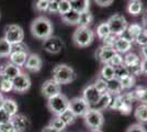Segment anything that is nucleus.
Returning <instances> with one entry per match:
<instances>
[{
  "instance_id": "obj_35",
  "label": "nucleus",
  "mask_w": 147,
  "mask_h": 132,
  "mask_svg": "<svg viewBox=\"0 0 147 132\" xmlns=\"http://www.w3.org/2000/svg\"><path fill=\"white\" fill-rule=\"evenodd\" d=\"M121 84H122L123 90H129L135 86L136 84V78L133 75H129L121 79Z\"/></svg>"
},
{
  "instance_id": "obj_42",
  "label": "nucleus",
  "mask_w": 147,
  "mask_h": 132,
  "mask_svg": "<svg viewBox=\"0 0 147 132\" xmlns=\"http://www.w3.org/2000/svg\"><path fill=\"white\" fill-rule=\"evenodd\" d=\"M108 64H110L112 65L113 67H115V66H119V65H122L123 64V54H120V53H115L113 57L110 60V62Z\"/></svg>"
},
{
  "instance_id": "obj_21",
  "label": "nucleus",
  "mask_w": 147,
  "mask_h": 132,
  "mask_svg": "<svg viewBox=\"0 0 147 132\" xmlns=\"http://www.w3.org/2000/svg\"><path fill=\"white\" fill-rule=\"evenodd\" d=\"M134 117L141 125H147V105L140 104L134 110Z\"/></svg>"
},
{
  "instance_id": "obj_4",
  "label": "nucleus",
  "mask_w": 147,
  "mask_h": 132,
  "mask_svg": "<svg viewBox=\"0 0 147 132\" xmlns=\"http://www.w3.org/2000/svg\"><path fill=\"white\" fill-rule=\"evenodd\" d=\"M69 107V99L64 94H58L47 99V108L54 116H59Z\"/></svg>"
},
{
  "instance_id": "obj_44",
  "label": "nucleus",
  "mask_w": 147,
  "mask_h": 132,
  "mask_svg": "<svg viewBox=\"0 0 147 132\" xmlns=\"http://www.w3.org/2000/svg\"><path fill=\"white\" fill-rule=\"evenodd\" d=\"M126 132H147L146 128L144 127V125L141 123H134V125H131V126L126 129Z\"/></svg>"
},
{
  "instance_id": "obj_10",
  "label": "nucleus",
  "mask_w": 147,
  "mask_h": 132,
  "mask_svg": "<svg viewBox=\"0 0 147 132\" xmlns=\"http://www.w3.org/2000/svg\"><path fill=\"white\" fill-rule=\"evenodd\" d=\"M41 93L45 98H51L53 96L61 94V85L57 83L54 78H49L45 81L41 87Z\"/></svg>"
},
{
  "instance_id": "obj_23",
  "label": "nucleus",
  "mask_w": 147,
  "mask_h": 132,
  "mask_svg": "<svg viewBox=\"0 0 147 132\" xmlns=\"http://www.w3.org/2000/svg\"><path fill=\"white\" fill-rule=\"evenodd\" d=\"M126 10L131 16L137 17L143 12V3L141 0H129Z\"/></svg>"
},
{
  "instance_id": "obj_15",
  "label": "nucleus",
  "mask_w": 147,
  "mask_h": 132,
  "mask_svg": "<svg viewBox=\"0 0 147 132\" xmlns=\"http://www.w3.org/2000/svg\"><path fill=\"white\" fill-rule=\"evenodd\" d=\"M11 122L13 123V126L18 132H24L31 126L29 118L24 114H20V113H17L16 116H13Z\"/></svg>"
},
{
  "instance_id": "obj_18",
  "label": "nucleus",
  "mask_w": 147,
  "mask_h": 132,
  "mask_svg": "<svg viewBox=\"0 0 147 132\" xmlns=\"http://www.w3.org/2000/svg\"><path fill=\"white\" fill-rule=\"evenodd\" d=\"M143 30H144V29H143V26H142L141 24H138V23H131V24H129V26H127L126 31L124 32L121 37L127 39V40H129V41L133 43L135 41V39H136V37H137Z\"/></svg>"
},
{
  "instance_id": "obj_48",
  "label": "nucleus",
  "mask_w": 147,
  "mask_h": 132,
  "mask_svg": "<svg viewBox=\"0 0 147 132\" xmlns=\"http://www.w3.org/2000/svg\"><path fill=\"white\" fill-rule=\"evenodd\" d=\"M58 6H59V0H49L47 11L49 13H58Z\"/></svg>"
},
{
  "instance_id": "obj_50",
  "label": "nucleus",
  "mask_w": 147,
  "mask_h": 132,
  "mask_svg": "<svg viewBox=\"0 0 147 132\" xmlns=\"http://www.w3.org/2000/svg\"><path fill=\"white\" fill-rule=\"evenodd\" d=\"M114 0H94V2L98 5L99 7H102V8H105V7H110L112 3H113Z\"/></svg>"
},
{
  "instance_id": "obj_1",
  "label": "nucleus",
  "mask_w": 147,
  "mask_h": 132,
  "mask_svg": "<svg viewBox=\"0 0 147 132\" xmlns=\"http://www.w3.org/2000/svg\"><path fill=\"white\" fill-rule=\"evenodd\" d=\"M30 30L32 35L37 40H45L53 35L54 26L51 20L44 16H40L32 21L30 25Z\"/></svg>"
},
{
  "instance_id": "obj_36",
  "label": "nucleus",
  "mask_w": 147,
  "mask_h": 132,
  "mask_svg": "<svg viewBox=\"0 0 147 132\" xmlns=\"http://www.w3.org/2000/svg\"><path fill=\"white\" fill-rule=\"evenodd\" d=\"M49 126L53 127L54 129H56V130H58V131H61V132L64 131V130L66 129V127H67L66 125H65V122H64L58 116H55L53 119L51 120Z\"/></svg>"
},
{
  "instance_id": "obj_20",
  "label": "nucleus",
  "mask_w": 147,
  "mask_h": 132,
  "mask_svg": "<svg viewBox=\"0 0 147 132\" xmlns=\"http://www.w3.org/2000/svg\"><path fill=\"white\" fill-rule=\"evenodd\" d=\"M2 67H3V76H5V78L11 79V81L22 73L21 67H19V66H17V65H14L12 63L6 64Z\"/></svg>"
},
{
  "instance_id": "obj_49",
  "label": "nucleus",
  "mask_w": 147,
  "mask_h": 132,
  "mask_svg": "<svg viewBox=\"0 0 147 132\" xmlns=\"http://www.w3.org/2000/svg\"><path fill=\"white\" fill-rule=\"evenodd\" d=\"M11 119H12V117L7 112L6 110H3L2 108H0V125L9 122V121H11Z\"/></svg>"
},
{
  "instance_id": "obj_16",
  "label": "nucleus",
  "mask_w": 147,
  "mask_h": 132,
  "mask_svg": "<svg viewBox=\"0 0 147 132\" xmlns=\"http://www.w3.org/2000/svg\"><path fill=\"white\" fill-rule=\"evenodd\" d=\"M112 99H113V96H112L110 93H108V91L102 93L101 96H100V98L98 99V101H97V102H96L91 108L97 109V110H100V111L105 110V109L110 108Z\"/></svg>"
},
{
  "instance_id": "obj_53",
  "label": "nucleus",
  "mask_w": 147,
  "mask_h": 132,
  "mask_svg": "<svg viewBox=\"0 0 147 132\" xmlns=\"http://www.w3.org/2000/svg\"><path fill=\"white\" fill-rule=\"evenodd\" d=\"M42 132H61V131L56 130V129H54L53 127H51V126L49 125V126H46L45 128H43V130H42Z\"/></svg>"
},
{
  "instance_id": "obj_54",
  "label": "nucleus",
  "mask_w": 147,
  "mask_h": 132,
  "mask_svg": "<svg viewBox=\"0 0 147 132\" xmlns=\"http://www.w3.org/2000/svg\"><path fill=\"white\" fill-rule=\"evenodd\" d=\"M143 24L145 26V29L147 28V12L144 14V17H143Z\"/></svg>"
},
{
  "instance_id": "obj_34",
  "label": "nucleus",
  "mask_w": 147,
  "mask_h": 132,
  "mask_svg": "<svg viewBox=\"0 0 147 132\" xmlns=\"http://www.w3.org/2000/svg\"><path fill=\"white\" fill-rule=\"evenodd\" d=\"M129 75H131L129 72V68H127L124 64L114 67V76H115V78H117V79L121 81L124 77H126V76H129Z\"/></svg>"
},
{
  "instance_id": "obj_30",
  "label": "nucleus",
  "mask_w": 147,
  "mask_h": 132,
  "mask_svg": "<svg viewBox=\"0 0 147 132\" xmlns=\"http://www.w3.org/2000/svg\"><path fill=\"white\" fill-rule=\"evenodd\" d=\"M93 22V14H92L89 10L85 11V12L80 13L79 22H78V26H84V28H89Z\"/></svg>"
},
{
  "instance_id": "obj_19",
  "label": "nucleus",
  "mask_w": 147,
  "mask_h": 132,
  "mask_svg": "<svg viewBox=\"0 0 147 132\" xmlns=\"http://www.w3.org/2000/svg\"><path fill=\"white\" fill-rule=\"evenodd\" d=\"M28 55H29L28 52H11V54L9 55V61L10 63L21 67V66H24Z\"/></svg>"
},
{
  "instance_id": "obj_40",
  "label": "nucleus",
  "mask_w": 147,
  "mask_h": 132,
  "mask_svg": "<svg viewBox=\"0 0 147 132\" xmlns=\"http://www.w3.org/2000/svg\"><path fill=\"white\" fill-rule=\"evenodd\" d=\"M93 86L98 89L99 91L102 94V93H105L107 91V86H108V83L107 81H104L103 78H101V77H98L94 83H93Z\"/></svg>"
},
{
  "instance_id": "obj_51",
  "label": "nucleus",
  "mask_w": 147,
  "mask_h": 132,
  "mask_svg": "<svg viewBox=\"0 0 147 132\" xmlns=\"http://www.w3.org/2000/svg\"><path fill=\"white\" fill-rule=\"evenodd\" d=\"M141 66H142V70H143V74L147 75V58H142Z\"/></svg>"
},
{
  "instance_id": "obj_29",
  "label": "nucleus",
  "mask_w": 147,
  "mask_h": 132,
  "mask_svg": "<svg viewBox=\"0 0 147 132\" xmlns=\"http://www.w3.org/2000/svg\"><path fill=\"white\" fill-rule=\"evenodd\" d=\"M94 34H97L98 39H100V40H103V39H105L108 35H110L111 31H110V28H109L108 22L105 21V22L99 23V24L97 25V28H96Z\"/></svg>"
},
{
  "instance_id": "obj_13",
  "label": "nucleus",
  "mask_w": 147,
  "mask_h": 132,
  "mask_svg": "<svg viewBox=\"0 0 147 132\" xmlns=\"http://www.w3.org/2000/svg\"><path fill=\"white\" fill-rule=\"evenodd\" d=\"M115 53H117V51L114 50V47L102 44L96 51V58L102 64H108Z\"/></svg>"
},
{
  "instance_id": "obj_57",
  "label": "nucleus",
  "mask_w": 147,
  "mask_h": 132,
  "mask_svg": "<svg viewBox=\"0 0 147 132\" xmlns=\"http://www.w3.org/2000/svg\"><path fill=\"white\" fill-rule=\"evenodd\" d=\"M90 132H103L102 130H92V131H90Z\"/></svg>"
},
{
  "instance_id": "obj_11",
  "label": "nucleus",
  "mask_w": 147,
  "mask_h": 132,
  "mask_svg": "<svg viewBox=\"0 0 147 132\" xmlns=\"http://www.w3.org/2000/svg\"><path fill=\"white\" fill-rule=\"evenodd\" d=\"M12 84H13V90L17 91V93L22 94V93H25V91H28L30 89L31 78L26 73H21L16 78H13Z\"/></svg>"
},
{
  "instance_id": "obj_25",
  "label": "nucleus",
  "mask_w": 147,
  "mask_h": 132,
  "mask_svg": "<svg viewBox=\"0 0 147 132\" xmlns=\"http://www.w3.org/2000/svg\"><path fill=\"white\" fill-rule=\"evenodd\" d=\"M71 3L73 10L77 12H85L88 11L90 8V0H69Z\"/></svg>"
},
{
  "instance_id": "obj_33",
  "label": "nucleus",
  "mask_w": 147,
  "mask_h": 132,
  "mask_svg": "<svg viewBox=\"0 0 147 132\" xmlns=\"http://www.w3.org/2000/svg\"><path fill=\"white\" fill-rule=\"evenodd\" d=\"M12 52L11 44L5 38H0V57H9Z\"/></svg>"
},
{
  "instance_id": "obj_31",
  "label": "nucleus",
  "mask_w": 147,
  "mask_h": 132,
  "mask_svg": "<svg viewBox=\"0 0 147 132\" xmlns=\"http://www.w3.org/2000/svg\"><path fill=\"white\" fill-rule=\"evenodd\" d=\"M136 101H140L141 104H146L147 105V86H136L134 90Z\"/></svg>"
},
{
  "instance_id": "obj_47",
  "label": "nucleus",
  "mask_w": 147,
  "mask_h": 132,
  "mask_svg": "<svg viewBox=\"0 0 147 132\" xmlns=\"http://www.w3.org/2000/svg\"><path fill=\"white\" fill-rule=\"evenodd\" d=\"M117 38H119L117 35H114V34L111 33L110 35H108L107 38L102 40V43H103V45H108V46H112V47H113Z\"/></svg>"
},
{
  "instance_id": "obj_9",
  "label": "nucleus",
  "mask_w": 147,
  "mask_h": 132,
  "mask_svg": "<svg viewBox=\"0 0 147 132\" xmlns=\"http://www.w3.org/2000/svg\"><path fill=\"white\" fill-rule=\"evenodd\" d=\"M64 46L65 44L63 42V40L59 37H55V35H51L49 38L45 39L43 41L44 51L49 54H59L64 49Z\"/></svg>"
},
{
  "instance_id": "obj_52",
  "label": "nucleus",
  "mask_w": 147,
  "mask_h": 132,
  "mask_svg": "<svg viewBox=\"0 0 147 132\" xmlns=\"http://www.w3.org/2000/svg\"><path fill=\"white\" fill-rule=\"evenodd\" d=\"M141 58H147V44L141 46Z\"/></svg>"
},
{
  "instance_id": "obj_3",
  "label": "nucleus",
  "mask_w": 147,
  "mask_h": 132,
  "mask_svg": "<svg viewBox=\"0 0 147 132\" xmlns=\"http://www.w3.org/2000/svg\"><path fill=\"white\" fill-rule=\"evenodd\" d=\"M94 31L90 28L78 26L73 33V42L78 47H87L94 41Z\"/></svg>"
},
{
  "instance_id": "obj_14",
  "label": "nucleus",
  "mask_w": 147,
  "mask_h": 132,
  "mask_svg": "<svg viewBox=\"0 0 147 132\" xmlns=\"http://www.w3.org/2000/svg\"><path fill=\"white\" fill-rule=\"evenodd\" d=\"M100 96H101V93L93 86V84L86 86V87L84 88V90H82V97L90 105V107H92L98 101Z\"/></svg>"
},
{
  "instance_id": "obj_27",
  "label": "nucleus",
  "mask_w": 147,
  "mask_h": 132,
  "mask_svg": "<svg viewBox=\"0 0 147 132\" xmlns=\"http://www.w3.org/2000/svg\"><path fill=\"white\" fill-rule=\"evenodd\" d=\"M99 77L103 78L104 81H111L113 78H115L114 76V67L110 64H103V66L101 67L99 72Z\"/></svg>"
},
{
  "instance_id": "obj_38",
  "label": "nucleus",
  "mask_w": 147,
  "mask_h": 132,
  "mask_svg": "<svg viewBox=\"0 0 147 132\" xmlns=\"http://www.w3.org/2000/svg\"><path fill=\"white\" fill-rule=\"evenodd\" d=\"M70 10H73L71 3L69 0H59V6H58V13L63 16L65 13L69 12Z\"/></svg>"
},
{
  "instance_id": "obj_6",
  "label": "nucleus",
  "mask_w": 147,
  "mask_h": 132,
  "mask_svg": "<svg viewBox=\"0 0 147 132\" xmlns=\"http://www.w3.org/2000/svg\"><path fill=\"white\" fill-rule=\"evenodd\" d=\"M107 22L109 24L111 33L114 35H117V37H121L129 26L127 20L125 19V17H123L122 14H119V13L111 16L110 18L107 20Z\"/></svg>"
},
{
  "instance_id": "obj_2",
  "label": "nucleus",
  "mask_w": 147,
  "mask_h": 132,
  "mask_svg": "<svg viewBox=\"0 0 147 132\" xmlns=\"http://www.w3.org/2000/svg\"><path fill=\"white\" fill-rule=\"evenodd\" d=\"M52 76V78H54L61 85H67L77 78V73L71 66L67 64H58L53 68Z\"/></svg>"
},
{
  "instance_id": "obj_8",
  "label": "nucleus",
  "mask_w": 147,
  "mask_h": 132,
  "mask_svg": "<svg viewBox=\"0 0 147 132\" xmlns=\"http://www.w3.org/2000/svg\"><path fill=\"white\" fill-rule=\"evenodd\" d=\"M68 108H69L77 117H84L91 107H90V105L84 99V97L80 96V97H74L73 99H70V100H69V107Z\"/></svg>"
},
{
  "instance_id": "obj_24",
  "label": "nucleus",
  "mask_w": 147,
  "mask_h": 132,
  "mask_svg": "<svg viewBox=\"0 0 147 132\" xmlns=\"http://www.w3.org/2000/svg\"><path fill=\"white\" fill-rule=\"evenodd\" d=\"M61 20L65 24L68 25H78V22H79V17H80V13L75 11V10H70L69 12L65 13L61 16Z\"/></svg>"
},
{
  "instance_id": "obj_32",
  "label": "nucleus",
  "mask_w": 147,
  "mask_h": 132,
  "mask_svg": "<svg viewBox=\"0 0 147 132\" xmlns=\"http://www.w3.org/2000/svg\"><path fill=\"white\" fill-rule=\"evenodd\" d=\"M58 117L65 122L66 126H70V125L75 123V121H76V119H77V116H76L69 108L66 109L64 112H61Z\"/></svg>"
},
{
  "instance_id": "obj_22",
  "label": "nucleus",
  "mask_w": 147,
  "mask_h": 132,
  "mask_svg": "<svg viewBox=\"0 0 147 132\" xmlns=\"http://www.w3.org/2000/svg\"><path fill=\"white\" fill-rule=\"evenodd\" d=\"M108 86H107V91L110 93L112 96H117L123 93V87L121 81L117 78H113L111 81H108Z\"/></svg>"
},
{
  "instance_id": "obj_41",
  "label": "nucleus",
  "mask_w": 147,
  "mask_h": 132,
  "mask_svg": "<svg viewBox=\"0 0 147 132\" xmlns=\"http://www.w3.org/2000/svg\"><path fill=\"white\" fill-rule=\"evenodd\" d=\"M134 42L137 44L138 46H144V45H146L147 44V33L145 32V30H143V31L136 37Z\"/></svg>"
},
{
  "instance_id": "obj_56",
  "label": "nucleus",
  "mask_w": 147,
  "mask_h": 132,
  "mask_svg": "<svg viewBox=\"0 0 147 132\" xmlns=\"http://www.w3.org/2000/svg\"><path fill=\"white\" fill-rule=\"evenodd\" d=\"M3 100H5V97H3L2 93L0 91V108H2V104H3Z\"/></svg>"
},
{
  "instance_id": "obj_39",
  "label": "nucleus",
  "mask_w": 147,
  "mask_h": 132,
  "mask_svg": "<svg viewBox=\"0 0 147 132\" xmlns=\"http://www.w3.org/2000/svg\"><path fill=\"white\" fill-rule=\"evenodd\" d=\"M11 90H13L12 81L8 79V78H3L0 82V91L1 93H10Z\"/></svg>"
},
{
  "instance_id": "obj_58",
  "label": "nucleus",
  "mask_w": 147,
  "mask_h": 132,
  "mask_svg": "<svg viewBox=\"0 0 147 132\" xmlns=\"http://www.w3.org/2000/svg\"><path fill=\"white\" fill-rule=\"evenodd\" d=\"M144 30H145V32L147 33V28H146V29H144Z\"/></svg>"
},
{
  "instance_id": "obj_37",
  "label": "nucleus",
  "mask_w": 147,
  "mask_h": 132,
  "mask_svg": "<svg viewBox=\"0 0 147 132\" xmlns=\"http://www.w3.org/2000/svg\"><path fill=\"white\" fill-rule=\"evenodd\" d=\"M49 5V0H34V10L37 12H46Z\"/></svg>"
},
{
  "instance_id": "obj_7",
  "label": "nucleus",
  "mask_w": 147,
  "mask_h": 132,
  "mask_svg": "<svg viewBox=\"0 0 147 132\" xmlns=\"http://www.w3.org/2000/svg\"><path fill=\"white\" fill-rule=\"evenodd\" d=\"M7 41L10 44L22 42L24 39V31L18 24H9L5 29V37Z\"/></svg>"
},
{
  "instance_id": "obj_12",
  "label": "nucleus",
  "mask_w": 147,
  "mask_h": 132,
  "mask_svg": "<svg viewBox=\"0 0 147 132\" xmlns=\"http://www.w3.org/2000/svg\"><path fill=\"white\" fill-rule=\"evenodd\" d=\"M42 66H43V61H42L41 56L38 54H35V53H30L28 55L26 62H25L23 67L29 72L37 73L42 69Z\"/></svg>"
},
{
  "instance_id": "obj_43",
  "label": "nucleus",
  "mask_w": 147,
  "mask_h": 132,
  "mask_svg": "<svg viewBox=\"0 0 147 132\" xmlns=\"http://www.w3.org/2000/svg\"><path fill=\"white\" fill-rule=\"evenodd\" d=\"M11 47H12V52H28L29 53L28 45L23 41L22 42H19V43L11 44Z\"/></svg>"
},
{
  "instance_id": "obj_5",
  "label": "nucleus",
  "mask_w": 147,
  "mask_h": 132,
  "mask_svg": "<svg viewBox=\"0 0 147 132\" xmlns=\"http://www.w3.org/2000/svg\"><path fill=\"white\" fill-rule=\"evenodd\" d=\"M85 125H86L90 130H101V128L104 125V117L102 111L90 108L88 112L82 117Z\"/></svg>"
},
{
  "instance_id": "obj_28",
  "label": "nucleus",
  "mask_w": 147,
  "mask_h": 132,
  "mask_svg": "<svg viewBox=\"0 0 147 132\" xmlns=\"http://www.w3.org/2000/svg\"><path fill=\"white\" fill-rule=\"evenodd\" d=\"M141 61H142L141 56H138L136 53H133V52H127L123 56V64L126 67L133 66V65H136V64H140Z\"/></svg>"
},
{
  "instance_id": "obj_26",
  "label": "nucleus",
  "mask_w": 147,
  "mask_h": 132,
  "mask_svg": "<svg viewBox=\"0 0 147 132\" xmlns=\"http://www.w3.org/2000/svg\"><path fill=\"white\" fill-rule=\"evenodd\" d=\"M2 109L6 110L11 117H13V116H16L18 113L19 107H18V104L13 100V99H11V98H5L3 104H2Z\"/></svg>"
},
{
  "instance_id": "obj_55",
  "label": "nucleus",
  "mask_w": 147,
  "mask_h": 132,
  "mask_svg": "<svg viewBox=\"0 0 147 132\" xmlns=\"http://www.w3.org/2000/svg\"><path fill=\"white\" fill-rule=\"evenodd\" d=\"M3 78H5V76H3V67L0 66V82H1Z\"/></svg>"
},
{
  "instance_id": "obj_17",
  "label": "nucleus",
  "mask_w": 147,
  "mask_h": 132,
  "mask_svg": "<svg viewBox=\"0 0 147 132\" xmlns=\"http://www.w3.org/2000/svg\"><path fill=\"white\" fill-rule=\"evenodd\" d=\"M132 46H133V43L127 40V39L123 38V37H119L115 41V44H114V50L117 51V53L120 54H126L127 52H131L132 50Z\"/></svg>"
},
{
  "instance_id": "obj_45",
  "label": "nucleus",
  "mask_w": 147,
  "mask_h": 132,
  "mask_svg": "<svg viewBox=\"0 0 147 132\" xmlns=\"http://www.w3.org/2000/svg\"><path fill=\"white\" fill-rule=\"evenodd\" d=\"M129 68V72L131 75H133L134 77H137V76H141L143 74V70H142V66L141 63L136 64V65H133V66H129L127 67Z\"/></svg>"
},
{
  "instance_id": "obj_46",
  "label": "nucleus",
  "mask_w": 147,
  "mask_h": 132,
  "mask_svg": "<svg viewBox=\"0 0 147 132\" xmlns=\"http://www.w3.org/2000/svg\"><path fill=\"white\" fill-rule=\"evenodd\" d=\"M0 132H18V131L16 130V128H14L12 122L9 121V122L0 125Z\"/></svg>"
}]
</instances>
